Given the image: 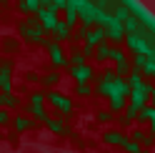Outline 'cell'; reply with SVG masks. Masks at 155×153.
Wrapping results in <instances>:
<instances>
[{
  "label": "cell",
  "instance_id": "cell-32",
  "mask_svg": "<svg viewBox=\"0 0 155 153\" xmlns=\"http://www.w3.org/2000/svg\"><path fill=\"white\" fill-rule=\"evenodd\" d=\"M123 151H125V153H140L143 148L138 146V143H133V141H128V143H125V146H123Z\"/></svg>",
  "mask_w": 155,
  "mask_h": 153
},
{
  "label": "cell",
  "instance_id": "cell-21",
  "mask_svg": "<svg viewBox=\"0 0 155 153\" xmlns=\"http://www.w3.org/2000/svg\"><path fill=\"white\" fill-rule=\"evenodd\" d=\"M108 58H110V60H115V63H125V60H128V58H125V50H123L120 45L110 48V55H108Z\"/></svg>",
  "mask_w": 155,
  "mask_h": 153
},
{
  "label": "cell",
  "instance_id": "cell-2",
  "mask_svg": "<svg viewBox=\"0 0 155 153\" xmlns=\"http://www.w3.org/2000/svg\"><path fill=\"white\" fill-rule=\"evenodd\" d=\"M128 95H130V106H128V108H133L135 113H138L140 108H145V106H148V100H150V95H153V85H150L148 80H143V85H140V88L130 90Z\"/></svg>",
  "mask_w": 155,
  "mask_h": 153
},
{
  "label": "cell",
  "instance_id": "cell-6",
  "mask_svg": "<svg viewBox=\"0 0 155 153\" xmlns=\"http://www.w3.org/2000/svg\"><path fill=\"white\" fill-rule=\"evenodd\" d=\"M40 45L48 48V53H50V63H53V68H55V70H58V68H65V65H68V58H65V53H63L60 43H55V40H43Z\"/></svg>",
  "mask_w": 155,
  "mask_h": 153
},
{
  "label": "cell",
  "instance_id": "cell-34",
  "mask_svg": "<svg viewBox=\"0 0 155 153\" xmlns=\"http://www.w3.org/2000/svg\"><path fill=\"white\" fill-rule=\"evenodd\" d=\"M140 153H150V151H140Z\"/></svg>",
  "mask_w": 155,
  "mask_h": 153
},
{
  "label": "cell",
  "instance_id": "cell-10",
  "mask_svg": "<svg viewBox=\"0 0 155 153\" xmlns=\"http://www.w3.org/2000/svg\"><path fill=\"white\" fill-rule=\"evenodd\" d=\"M103 141L108 143V146H120V148H123L125 143H128V136H123L120 131H108V133L103 136Z\"/></svg>",
  "mask_w": 155,
  "mask_h": 153
},
{
  "label": "cell",
  "instance_id": "cell-11",
  "mask_svg": "<svg viewBox=\"0 0 155 153\" xmlns=\"http://www.w3.org/2000/svg\"><path fill=\"white\" fill-rule=\"evenodd\" d=\"M45 126L50 128L53 133H58V136H68V133H70L68 123H65V121H60V118H48V121H45Z\"/></svg>",
  "mask_w": 155,
  "mask_h": 153
},
{
  "label": "cell",
  "instance_id": "cell-9",
  "mask_svg": "<svg viewBox=\"0 0 155 153\" xmlns=\"http://www.w3.org/2000/svg\"><path fill=\"white\" fill-rule=\"evenodd\" d=\"M85 43L93 45V48L100 45V43H105V30H103L100 25H93L90 30H88V35H85Z\"/></svg>",
  "mask_w": 155,
  "mask_h": 153
},
{
  "label": "cell",
  "instance_id": "cell-5",
  "mask_svg": "<svg viewBox=\"0 0 155 153\" xmlns=\"http://www.w3.org/2000/svg\"><path fill=\"white\" fill-rule=\"evenodd\" d=\"M100 28L105 30V40H115V43H120L123 38H125L123 23H120V20H115L113 15H108V20H105V23H103Z\"/></svg>",
  "mask_w": 155,
  "mask_h": 153
},
{
  "label": "cell",
  "instance_id": "cell-26",
  "mask_svg": "<svg viewBox=\"0 0 155 153\" xmlns=\"http://www.w3.org/2000/svg\"><path fill=\"white\" fill-rule=\"evenodd\" d=\"M10 121H13V113L5 110V108H0V126H3V128H10Z\"/></svg>",
  "mask_w": 155,
  "mask_h": 153
},
{
  "label": "cell",
  "instance_id": "cell-13",
  "mask_svg": "<svg viewBox=\"0 0 155 153\" xmlns=\"http://www.w3.org/2000/svg\"><path fill=\"white\" fill-rule=\"evenodd\" d=\"M18 10L25 15H35L40 10V0H18Z\"/></svg>",
  "mask_w": 155,
  "mask_h": 153
},
{
  "label": "cell",
  "instance_id": "cell-31",
  "mask_svg": "<svg viewBox=\"0 0 155 153\" xmlns=\"http://www.w3.org/2000/svg\"><path fill=\"white\" fill-rule=\"evenodd\" d=\"M95 118H98L100 123H113V113L110 110H98V116H95Z\"/></svg>",
  "mask_w": 155,
  "mask_h": 153
},
{
  "label": "cell",
  "instance_id": "cell-28",
  "mask_svg": "<svg viewBox=\"0 0 155 153\" xmlns=\"http://www.w3.org/2000/svg\"><path fill=\"white\" fill-rule=\"evenodd\" d=\"M3 50H5V53H18V40L5 38V40H3Z\"/></svg>",
  "mask_w": 155,
  "mask_h": 153
},
{
  "label": "cell",
  "instance_id": "cell-12",
  "mask_svg": "<svg viewBox=\"0 0 155 153\" xmlns=\"http://www.w3.org/2000/svg\"><path fill=\"white\" fill-rule=\"evenodd\" d=\"M153 118H155V108H153V106H145V108L138 110V116H135V123H138V128H140V126H148Z\"/></svg>",
  "mask_w": 155,
  "mask_h": 153
},
{
  "label": "cell",
  "instance_id": "cell-30",
  "mask_svg": "<svg viewBox=\"0 0 155 153\" xmlns=\"http://www.w3.org/2000/svg\"><path fill=\"white\" fill-rule=\"evenodd\" d=\"M113 80H115V70L113 68H108V70L100 73V83H113Z\"/></svg>",
  "mask_w": 155,
  "mask_h": 153
},
{
  "label": "cell",
  "instance_id": "cell-18",
  "mask_svg": "<svg viewBox=\"0 0 155 153\" xmlns=\"http://www.w3.org/2000/svg\"><path fill=\"white\" fill-rule=\"evenodd\" d=\"M68 63H70V65H85L88 60H85V55L80 53V48L73 45V53H70V58H68Z\"/></svg>",
  "mask_w": 155,
  "mask_h": 153
},
{
  "label": "cell",
  "instance_id": "cell-25",
  "mask_svg": "<svg viewBox=\"0 0 155 153\" xmlns=\"http://www.w3.org/2000/svg\"><path fill=\"white\" fill-rule=\"evenodd\" d=\"M75 93L83 95V98H88V95H93V88H90V83H78L75 85Z\"/></svg>",
  "mask_w": 155,
  "mask_h": 153
},
{
  "label": "cell",
  "instance_id": "cell-23",
  "mask_svg": "<svg viewBox=\"0 0 155 153\" xmlns=\"http://www.w3.org/2000/svg\"><path fill=\"white\" fill-rule=\"evenodd\" d=\"M113 18H115V20H120V23H123V20H128V18H130L128 5H115V15H113Z\"/></svg>",
  "mask_w": 155,
  "mask_h": 153
},
{
  "label": "cell",
  "instance_id": "cell-19",
  "mask_svg": "<svg viewBox=\"0 0 155 153\" xmlns=\"http://www.w3.org/2000/svg\"><path fill=\"white\" fill-rule=\"evenodd\" d=\"M115 78H120V80H125V78H128V73L133 70L130 68V60H125V63H118V65H115Z\"/></svg>",
  "mask_w": 155,
  "mask_h": 153
},
{
  "label": "cell",
  "instance_id": "cell-29",
  "mask_svg": "<svg viewBox=\"0 0 155 153\" xmlns=\"http://www.w3.org/2000/svg\"><path fill=\"white\" fill-rule=\"evenodd\" d=\"M45 103V93H30V103L28 106H43Z\"/></svg>",
  "mask_w": 155,
  "mask_h": 153
},
{
  "label": "cell",
  "instance_id": "cell-27",
  "mask_svg": "<svg viewBox=\"0 0 155 153\" xmlns=\"http://www.w3.org/2000/svg\"><path fill=\"white\" fill-rule=\"evenodd\" d=\"M90 28H93V25H80V28H78V30H75L70 38H73V40H85V35H88Z\"/></svg>",
  "mask_w": 155,
  "mask_h": 153
},
{
  "label": "cell",
  "instance_id": "cell-35",
  "mask_svg": "<svg viewBox=\"0 0 155 153\" xmlns=\"http://www.w3.org/2000/svg\"><path fill=\"white\" fill-rule=\"evenodd\" d=\"M0 138H3V133H0Z\"/></svg>",
  "mask_w": 155,
  "mask_h": 153
},
{
  "label": "cell",
  "instance_id": "cell-15",
  "mask_svg": "<svg viewBox=\"0 0 155 153\" xmlns=\"http://www.w3.org/2000/svg\"><path fill=\"white\" fill-rule=\"evenodd\" d=\"M110 43L105 40V43H100V45H95V50H93V55H95V60L98 63H103V60H108V55H110Z\"/></svg>",
  "mask_w": 155,
  "mask_h": 153
},
{
  "label": "cell",
  "instance_id": "cell-14",
  "mask_svg": "<svg viewBox=\"0 0 155 153\" xmlns=\"http://www.w3.org/2000/svg\"><path fill=\"white\" fill-rule=\"evenodd\" d=\"M53 35H55V43H60V40H70V35H73V28H68L63 20L58 23V28L53 30Z\"/></svg>",
  "mask_w": 155,
  "mask_h": 153
},
{
  "label": "cell",
  "instance_id": "cell-17",
  "mask_svg": "<svg viewBox=\"0 0 155 153\" xmlns=\"http://www.w3.org/2000/svg\"><path fill=\"white\" fill-rule=\"evenodd\" d=\"M63 10H65V20H63V23H65L68 28H75V23H78V10H75L73 5H65Z\"/></svg>",
  "mask_w": 155,
  "mask_h": 153
},
{
  "label": "cell",
  "instance_id": "cell-33",
  "mask_svg": "<svg viewBox=\"0 0 155 153\" xmlns=\"http://www.w3.org/2000/svg\"><path fill=\"white\" fill-rule=\"evenodd\" d=\"M25 80H28V83H38V80H40V75H38L35 70H28V73H25Z\"/></svg>",
  "mask_w": 155,
  "mask_h": 153
},
{
  "label": "cell",
  "instance_id": "cell-4",
  "mask_svg": "<svg viewBox=\"0 0 155 153\" xmlns=\"http://www.w3.org/2000/svg\"><path fill=\"white\" fill-rule=\"evenodd\" d=\"M130 68L138 70L140 75H145V78H153L155 75V60H153V55H135Z\"/></svg>",
  "mask_w": 155,
  "mask_h": 153
},
{
  "label": "cell",
  "instance_id": "cell-7",
  "mask_svg": "<svg viewBox=\"0 0 155 153\" xmlns=\"http://www.w3.org/2000/svg\"><path fill=\"white\" fill-rule=\"evenodd\" d=\"M68 70H70V75H73L78 83H88L93 75H95L90 65H68Z\"/></svg>",
  "mask_w": 155,
  "mask_h": 153
},
{
  "label": "cell",
  "instance_id": "cell-1",
  "mask_svg": "<svg viewBox=\"0 0 155 153\" xmlns=\"http://www.w3.org/2000/svg\"><path fill=\"white\" fill-rule=\"evenodd\" d=\"M18 30H20V35L25 38V40H30V43H43V40H45V33H43V28L38 25L35 15H30V18H25V20H20Z\"/></svg>",
  "mask_w": 155,
  "mask_h": 153
},
{
  "label": "cell",
  "instance_id": "cell-24",
  "mask_svg": "<svg viewBox=\"0 0 155 153\" xmlns=\"http://www.w3.org/2000/svg\"><path fill=\"white\" fill-rule=\"evenodd\" d=\"M145 138H148V133H145L143 128H138V126H135V131H133V136H130L128 141H133V143H138V146H140V143H143Z\"/></svg>",
  "mask_w": 155,
  "mask_h": 153
},
{
  "label": "cell",
  "instance_id": "cell-22",
  "mask_svg": "<svg viewBox=\"0 0 155 153\" xmlns=\"http://www.w3.org/2000/svg\"><path fill=\"white\" fill-rule=\"evenodd\" d=\"M108 108H110V113L123 110V108H125V98H120V95H113V98H110V103H108Z\"/></svg>",
  "mask_w": 155,
  "mask_h": 153
},
{
  "label": "cell",
  "instance_id": "cell-20",
  "mask_svg": "<svg viewBox=\"0 0 155 153\" xmlns=\"http://www.w3.org/2000/svg\"><path fill=\"white\" fill-rule=\"evenodd\" d=\"M40 83L45 85V88H53V85H58V83H60V73H58V70L48 73V75H43V78H40Z\"/></svg>",
  "mask_w": 155,
  "mask_h": 153
},
{
  "label": "cell",
  "instance_id": "cell-3",
  "mask_svg": "<svg viewBox=\"0 0 155 153\" xmlns=\"http://www.w3.org/2000/svg\"><path fill=\"white\" fill-rule=\"evenodd\" d=\"M45 103L55 106L60 113H65V116H70V113H73V106H75V103H73L70 98H68V95L58 93V90H48V93H45Z\"/></svg>",
  "mask_w": 155,
  "mask_h": 153
},
{
  "label": "cell",
  "instance_id": "cell-8",
  "mask_svg": "<svg viewBox=\"0 0 155 153\" xmlns=\"http://www.w3.org/2000/svg\"><path fill=\"white\" fill-rule=\"evenodd\" d=\"M38 123L35 121H30L28 116H15L13 121H10V128L15 131V133H23V131H30V128H35Z\"/></svg>",
  "mask_w": 155,
  "mask_h": 153
},
{
  "label": "cell",
  "instance_id": "cell-16",
  "mask_svg": "<svg viewBox=\"0 0 155 153\" xmlns=\"http://www.w3.org/2000/svg\"><path fill=\"white\" fill-rule=\"evenodd\" d=\"M0 106H3L5 110L18 108V106H20V98H18V95H13V93H8V95H0Z\"/></svg>",
  "mask_w": 155,
  "mask_h": 153
}]
</instances>
